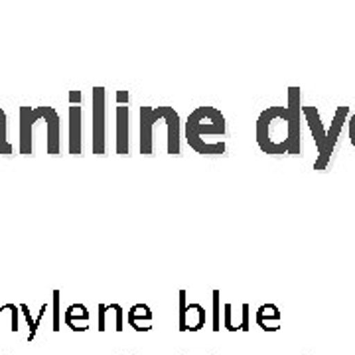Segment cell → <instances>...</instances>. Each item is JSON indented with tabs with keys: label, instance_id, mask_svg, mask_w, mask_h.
<instances>
[{
	"label": "cell",
	"instance_id": "3957f363",
	"mask_svg": "<svg viewBox=\"0 0 355 355\" xmlns=\"http://www.w3.org/2000/svg\"><path fill=\"white\" fill-rule=\"evenodd\" d=\"M225 116L216 107H198L186 123V140L191 148L203 156H216V150L205 144V137H223Z\"/></svg>",
	"mask_w": 355,
	"mask_h": 355
},
{
	"label": "cell",
	"instance_id": "9c48e42d",
	"mask_svg": "<svg viewBox=\"0 0 355 355\" xmlns=\"http://www.w3.org/2000/svg\"><path fill=\"white\" fill-rule=\"evenodd\" d=\"M0 154H12V144L8 142V128H6V113L0 109Z\"/></svg>",
	"mask_w": 355,
	"mask_h": 355
},
{
	"label": "cell",
	"instance_id": "277c9868",
	"mask_svg": "<svg viewBox=\"0 0 355 355\" xmlns=\"http://www.w3.org/2000/svg\"><path fill=\"white\" fill-rule=\"evenodd\" d=\"M302 113H304L306 116V123L312 128V135H314V139H316L318 153H320L314 166H316V170H324L326 164H328V160H330L331 153H334V146H336V140L340 137V130H342L343 123H345L347 107H340V109H338L336 121H334V125H331L328 132L322 127V121H320L318 109H314V107H302Z\"/></svg>",
	"mask_w": 355,
	"mask_h": 355
},
{
	"label": "cell",
	"instance_id": "5b68a950",
	"mask_svg": "<svg viewBox=\"0 0 355 355\" xmlns=\"http://www.w3.org/2000/svg\"><path fill=\"white\" fill-rule=\"evenodd\" d=\"M38 123H48V127L60 128V114L53 107H20V154L34 156V127Z\"/></svg>",
	"mask_w": 355,
	"mask_h": 355
},
{
	"label": "cell",
	"instance_id": "6da1fadb",
	"mask_svg": "<svg viewBox=\"0 0 355 355\" xmlns=\"http://www.w3.org/2000/svg\"><path fill=\"white\" fill-rule=\"evenodd\" d=\"M300 89H291L288 107H268L257 121V142L266 154L302 153L300 132Z\"/></svg>",
	"mask_w": 355,
	"mask_h": 355
},
{
	"label": "cell",
	"instance_id": "7a4b0ae2",
	"mask_svg": "<svg viewBox=\"0 0 355 355\" xmlns=\"http://www.w3.org/2000/svg\"><path fill=\"white\" fill-rule=\"evenodd\" d=\"M164 121L168 127V154H180V114L172 107H140V154L150 156L154 125Z\"/></svg>",
	"mask_w": 355,
	"mask_h": 355
},
{
	"label": "cell",
	"instance_id": "52a82bcc",
	"mask_svg": "<svg viewBox=\"0 0 355 355\" xmlns=\"http://www.w3.org/2000/svg\"><path fill=\"white\" fill-rule=\"evenodd\" d=\"M116 103V154L128 156V91H119Z\"/></svg>",
	"mask_w": 355,
	"mask_h": 355
},
{
	"label": "cell",
	"instance_id": "ba28073f",
	"mask_svg": "<svg viewBox=\"0 0 355 355\" xmlns=\"http://www.w3.org/2000/svg\"><path fill=\"white\" fill-rule=\"evenodd\" d=\"M69 154L81 156V93H69Z\"/></svg>",
	"mask_w": 355,
	"mask_h": 355
},
{
	"label": "cell",
	"instance_id": "8992f818",
	"mask_svg": "<svg viewBox=\"0 0 355 355\" xmlns=\"http://www.w3.org/2000/svg\"><path fill=\"white\" fill-rule=\"evenodd\" d=\"M105 89L93 87V153L103 156L105 154V139H107V127H105Z\"/></svg>",
	"mask_w": 355,
	"mask_h": 355
},
{
	"label": "cell",
	"instance_id": "30bf717a",
	"mask_svg": "<svg viewBox=\"0 0 355 355\" xmlns=\"http://www.w3.org/2000/svg\"><path fill=\"white\" fill-rule=\"evenodd\" d=\"M349 137H352V142H354L355 146V114L352 116V121H349Z\"/></svg>",
	"mask_w": 355,
	"mask_h": 355
}]
</instances>
